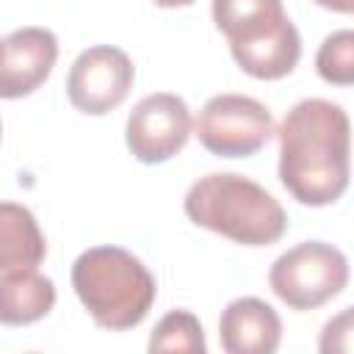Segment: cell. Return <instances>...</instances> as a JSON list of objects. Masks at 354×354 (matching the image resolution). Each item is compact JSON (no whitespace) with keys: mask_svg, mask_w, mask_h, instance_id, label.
<instances>
[{"mask_svg":"<svg viewBox=\"0 0 354 354\" xmlns=\"http://www.w3.org/2000/svg\"><path fill=\"white\" fill-rule=\"evenodd\" d=\"M210 14L249 77L279 80L296 69L301 39L282 0H213Z\"/></svg>","mask_w":354,"mask_h":354,"instance_id":"cell-4","label":"cell"},{"mask_svg":"<svg viewBox=\"0 0 354 354\" xmlns=\"http://www.w3.org/2000/svg\"><path fill=\"white\" fill-rule=\"evenodd\" d=\"M72 288L94 324L111 332L138 326L158 296L149 268L122 246H94L77 254Z\"/></svg>","mask_w":354,"mask_h":354,"instance_id":"cell-3","label":"cell"},{"mask_svg":"<svg viewBox=\"0 0 354 354\" xmlns=\"http://www.w3.org/2000/svg\"><path fill=\"white\" fill-rule=\"evenodd\" d=\"M152 3L160 8H183V6H191L194 0H152Z\"/></svg>","mask_w":354,"mask_h":354,"instance_id":"cell-16","label":"cell"},{"mask_svg":"<svg viewBox=\"0 0 354 354\" xmlns=\"http://www.w3.org/2000/svg\"><path fill=\"white\" fill-rule=\"evenodd\" d=\"M0 133H3V124H0Z\"/></svg>","mask_w":354,"mask_h":354,"instance_id":"cell-17","label":"cell"},{"mask_svg":"<svg viewBox=\"0 0 354 354\" xmlns=\"http://www.w3.org/2000/svg\"><path fill=\"white\" fill-rule=\"evenodd\" d=\"M183 207L196 227L243 246H271L288 230V216L274 194L243 174L216 171L199 177L188 188Z\"/></svg>","mask_w":354,"mask_h":354,"instance_id":"cell-2","label":"cell"},{"mask_svg":"<svg viewBox=\"0 0 354 354\" xmlns=\"http://www.w3.org/2000/svg\"><path fill=\"white\" fill-rule=\"evenodd\" d=\"M218 340L227 354H274L282 340V321L263 299L241 296L224 307Z\"/></svg>","mask_w":354,"mask_h":354,"instance_id":"cell-10","label":"cell"},{"mask_svg":"<svg viewBox=\"0 0 354 354\" xmlns=\"http://www.w3.org/2000/svg\"><path fill=\"white\" fill-rule=\"evenodd\" d=\"M47 254L44 232L36 216L17 202H0V274L36 268Z\"/></svg>","mask_w":354,"mask_h":354,"instance_id":"cell-12","label":"cell"},{"mask_svg":"<svg viewBox=\"0 0 354 354\" xmlns=\"http://www.w3.org/2000/svg\"><path fill=\"white\" fill-rule=\"evenodd\" d=\"M268 285L290 310H318L348 285V260L332 243L304 241L274 260Z\"/></svg>","mask_w":354,"mask_h":354,"instance_id":"cell-5","label":"cell"},{"mask_svg":"<svg viewBox=\"0 0 354 354\" xmlns=\"http://www.w3.org/2000/svg\"><path fill=\"white\" fill-rule=\"evenodd\" d=\"M313 3H318L321 8L337 11V14H351L354 11V0H313Z\"/></svg>","mask_w":354,"mask_h":354,"instance_id":"cell-15","label":"cell"},{"mask_svg":"<svg viewBox=\"0 0 354 354\" xmlns=\"http://www.w3.org/2000/svg\"><path fill=\"white\" fill-rule=\"evenodd\" d=\"M315 69L326 83L351 86L354 83V33L351 30L329 33L318 47Z\"/></svg>","mask_w":354,"mask_h":354,"instance_id":"cell-14","label":"cell"},{"mask_svg":"<svg viewBox=\"0 0 354 354\" xmlns=\"http://www.w3.org/2000/svg\"><path fill=\"white\" fill-rule=\"evenodd\" d=\"M194 133L199 144L218 158H249L274 136V116L254 97L216 94L202 105Z\"/></svg>","mask_w":354,"mask_h":354,"instance_id":"cell-6","label":"cell"},{"mask_svg":"<svg viewBox=\"0 0 354 354\" xmlns=\"http://www.w3.org/2000/svg\"><path fill=\"white\" fill-rule=\"evenodd\" d=\"M205 329L199 318L188 310H171L166 313L152 335H149V351H185V354H205Z\"/></svg>","mask_w":354,"mask_h":354,"instance_id":"cell-13","label":"cell"},{"mask_svg":"<svg viewBox=\"0 0 354 354\" xmlns=\"http://www.w3.org/2000/svg\"><path fill=\"white\" fill-rule=\"evenodd\" d=\"M133 77L136 69L124 50L97 44L75 58L66 75V97L80 113L105 116L127 100Z\"/></svg>","mask_w":354,"mask_h":354,"instance_id":"cell-8","label":"cell"},{"mask_svg":"<svg viewBox=\"0 0 354 354\" xmlns=\"http://www.w3.org/2000/svg\"><path fill=\"white\" fill-rule=\"evenodd\" d=\"M279 180L310 207L337 202L348 188L351 127L340 105L310 97L296 102L279 124Z\"/></svg>","mask_w":354,"mask_h":354,"instance_id":"cell-1","label":"cell"},{"mask_svg":"<svg viewBox=\"0 0 354 354\" xmlns=\"http://www.w3.org/2000/svg\"><path fill=\"white\" fill-rule=\"evenodd\" d=\"M191 127L194 122L185 100L171 91H155L130 111L124 141L136 160L155 166L166 163L188 144Z\"/></svg>","mask_w":354,"mask_h":354,"instance_id":"cell-7","label":"cell"},{"mask_svg":"<svg viewBox=\"0 0 354 354\" xmlns=\"http://www.w3.org/2000/svg\"><path fill=\"white\" fill-rule=\"evenodd\" d=\"M55 307V285L36 268H14L0 274V324L28 326L50 315Z\"/></svg>","mask_w":354,"mask_h":354,"instance_id":"cell-11","label":"cell"},{"mask_svg":"<svg viewBox=\"0 0 354 354\" xmlns=\"http://www.w3.org/2000/svg\"><path fill=\"white\" fill-rule=\"evenodd\" d=\"M58 61V39L47 28H19L0 39V100L33 94Z\"/></svg>","mask_w":354,"mask_h":354,"instance_id":"cell-9","label":"cell"}]
</instances>
